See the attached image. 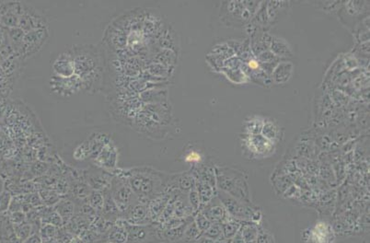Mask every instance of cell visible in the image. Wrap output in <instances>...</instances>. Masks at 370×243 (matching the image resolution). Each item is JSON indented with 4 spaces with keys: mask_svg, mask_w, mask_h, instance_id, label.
Segmentation results:
<instances>
[{
    "mask_svg": "<svg viewBox=\"0 0 370 243\" xmlns=\"http://www.w3.org/2000/svg\"><path fill=\"white\" fill-rule=\"evenodd\" d=\"M114 172L124 176L137 200L146 204L167 192L171 178V174H166L148 166L119 169Z\"/></svg>",
    "mask_w": 370,
    "mask_h": 243,
    "instance_id": "1",
    "label": "cell"
},
{
    "mask_svg": "<svg viewBox=\"0 0 370 243\" xmlns=\"http://www.w3.org/2000/svg\"><path fill=\"white\" fill-rule=\"evenodd\" d=\"M73 57L75 75L82 83L84 92H96L103 78L104 63L101 51L93 45H79L69 49Z\"/></svg>",
    "mask_w": 370,
    "mask_h": 243,
    "instance_id": "2",
    "label": "cell"
},
{
    "mask_svg": "<svg viewBox=\"0 0 370 243\" xmlns=\"http://www.w3.org/2000/svg\"><path fill=\"white\" fill-rule=\"evenodd\" d=\"M217 189L236 199L253 203L248 175L240 169L230 166H214Z\"/></svg>",
    "mask_w": 370,
    "mask_h": 243,
    "instance_id": "3",
    "label": "cell"
},
{
    "mask_svg": "<svg viewBox=\"0 0 370 243\" xmlns=\"http://www.w3.org/2000/svg\"><path fill=\"white\" fill-rule=\"evenodd\" d=\"M260 4L261 1H223L220 6V21L229 28H244Z\"/></svg>",
    "mask_w": 370,
    "mask_h": 243,
    "instance_id": "4",
    "label": "cell"
},
{
    "mask_svg": "<svg viewBox=\"0 0 370 243\" xmlns=\"http://www.w3.org/2000/svg\"><path fill=\"white\" fill-rule=\"evenodd\" d=\"M217 195L231 219L240 222H253L256 224L261 221L262 213L253 203L236 199L220 191H218Z\"/></svg>",
    "mask_w": 370,
    "mask_h": 243,
    "instance_id": "5",
    "label": "cell"
},
{
    "mask_svg": "<svg viewBox=\"0 0 370 243\" xmlns=\"http://www.w3.org/2000/svg\"><path fill=\"white\" fill-rule=\"evenodd\" d=\"M109 189L112 199L114 200L122 216L138 202L127 179L118 173L112 176Z\"/></svg>",
    "mask_w": 370,
    "mask_h": 243,
    "instance_id": "6",
    "label": "cell"
},
{
    "mask_svg": "<svg viewBox=\"0 0 370 243\" xmlns=\"http://www.w3.org/2000/svg\"><path fill=\"white\" fill-rule=\"evenodd\" d=\"M244 155L251 160H263L274 154L276 144L268 140L261 134L248 136L244 135L241 139Z\"/></svg>",
    "mask_w": 370,
    "mask_h": 243,
    "instance_id": "7",
    "label": "cell"
},
{
    "mask_svg": "<svg viewBox=\"0 0 370 243\" xmlns=\"http://www.w3.org/2000/svg\"><path fill=\"white\" fill-rule=\"evenodd\" d=\"M49 28L35 29L25 33L19 49L21 58L27 60L35 56V54L44 48L49 40Z\"/></svg>",
    "mask_w": 370,
    "mask_h": 243,
    "instance_id": "8",
    "label": "cell"
},
{
    "mask_svg": "<svg viewBox=\"0 0 370 243\" xmlns=\"http://www.w3.org/2000/svg\"><path fill=\"white\" fill-rule=\"evenodd\" d=\"M48 24L46 17L34 6L21 3V11L18 27L24 33L49 28Z\"/></svg>",
    "mask_w": 370,
    "mask_h": 243,
    "instance_id": "9",
    "label": "cell"
},
{
    "mask_svg": "<svg viewBox=\"0 0 370 243\" xmlns=\"http://www.w3.org/2000/svg\"><path fill=\"white\" fill-rule=\"evenodd\" d=\"M122 222L128 234L127 243H161L154 225H131L124 219Z\"/></svg>",
    "mask_w": 370,
    "mask_h": 243,
    "instance_id": "10",
    "label": "cell"
},
{
    "mask_svg": "<svg viewBox=\"0 0 370 243\" xmlns=\"http://www.w3.org/2000/svg\"><path fill=\"white\" fill-rule=\"evenodd\" d=\"M51 92L62 97H69L83 90L82 83L78 76L73 75L69 78H60L52 76L50 78Z\"/></svg>",
    "mask_w": 370,
    "mask_h": 243,
    "instance_id": "11",
    "label": "cell"
},
{
    "mask_svg": "<svg viewBox=\"0 0 370 243\" xmlns=\"http://www.w3.org/2000/svg\"><path fill=\"white\" fill-rule=\"evenodd\" d=\"M118 149L112 140L108 142L99 155L93 160L94 164L97 166L100 170L114 172L117 170L118 163Z\"/></svg>",
    "mask_w": 370,
    "mask_h": 243,
    "instance_id": "12",
    "label": "cell"
},
{
    "mask_svg": "<svg viewBox=\"0 0 370 243\" xmlns=\"http://www.w3.org/2000/svg\"><path fill=\"white\" fill-rule=\"evenodd\" d=\"M334 233L332 228L325 222L317 223L312 229L304 231V243H332Z\"/></svg>",
    "mask_w": 370,
    "mask_h": 243,
    "instance_id": "13",
    "label": "cell"
},
{
    "mask_svg": "<svg viewBox=\"0 0 370 243\" xmlns=\"http://www.w3.org/2000/svg\"><path fill=\"white\" fill-rule=\"evenodd\" d=\"M199 211L209 220L211 223H225L230 219L227 210L221 203L220 198L218 197V195L214 196V198L207 204L201 206Z\"/></svg>",
    "mask_w": 370,
    "mask_h": 243,
    "instance_id": "14",
    "label": "cell"
},
{
    "mask_svg": "<svg viewBox=\"0 0 370 243\" xmlns=\"http://www.w3.org/2000/svg\"><path fill=\"white\" fill-rule=\"evenodd\" d=\"M53 76L60 78H69L75 75L73 57L70 50H67L57 55L52 64Z\"/></svg>",
    "mask_w": 370,
    "mask_h": 243,
    "instance_id": "15",
    "label": "cell"
},
{
    "mask_svg": "<svg viewBox=\"0 0 370 243\" xmlns=\"http://www.w3.org/2000/svg\"><path fill=\"white\" fill-rule=\"evenodd\" d=\"M122 219H125L127 223L131 225L140 226V225L151 224L147 204L138 201L122 216Z\"/></svg>",
    "mask_w": 370,
    "mask_h": 243,
    "instance_id": "16",
    "label": "cell"
},
{
    "mask_svg": "<svg viewBox=\"0 0 370 243\" xmlns=\"http://www.w3.org/2000/svg\"><path fill=\"white\" fill-rule=\"evenodd\" d=\"M290 2L288 1H268L266 2L268 24L271 28L287 14Z\"/></svg>",
    "mask_w": 370,
    "mask_h": 243,
    "instance_id": "17",
    "label": "cell"
},
{
    "mask_svg": "<svg viewBox=\"0 0 370 243\" xmlns=\"http://www.w3.org/2000/svg\"><path fill=\"white\" fill-rule=\"evenodd\" d=\"M158 45L161 49L180 53V43L175 29H172L171 26L164 27L158 37Z\"/></svg>",
    "mask_w": 370,
    "mask_h": 243,
    "instance_id": "18",
    "label": "cell"
},
{
    "mask_svg": "<svg viewBox=\"0 0 370 243\" xmlns=\"http://www.w3.org/2000/svg\"><path fill=\"white\" fill-rule=\"evenodd\" d=\"M272 38L273 35L268 32H260L249 37L251 50L255 57L264 51L270 50Z\"/></svg>",
    "mask_w": 370,
    "mask_h": 243,
    "instance_id": "19",
    "label": "cell"
},
{
    "mask_svg": "<svg viewBox=\"0 0 370 243\" xmlns=\"http://www.w3.org/2000/svg\"><path fill=\"white\" fill-rule=\"evenodd\" d=\"M294 73V65L289 60L280 61L276 68H274L271 78L273 82L276 84H284L290 80Z\"/></svg>",
    "mask_w": 370,
    "mask_h": 243,
    "instance_id": "20",
    "label": "cell"
},
{
    "mask_svg": "<svg viewBox=\"0 0 370 243\" xmlns=\"http://www.w3.org/2000/svg\"><path fill=\"white\" fill-rule=\"evenodd\" d=\"M87 141L89 147V158L93 161L108 142L111 141V136L105 133H93Z\"/></svg>",
    "mask_w": 370,
    "mask_h": 243,
    "instance_id": "21",
    "label": "cell"
},
{
    "mask_svg": "<svg viewBox=\"0 0 370 243\" xmlns=\"http://www.w3.org/2000/svg\"><path fill=\"white\" fill-rule=\"evenodd\" d=\"M270 51L279 58L288 60L293 56V51L290 44L287 40L282 37L273 36L270 45Z\"/></svg>",
    "mask_w": 370,
    "mask_h": 243,
    "instance_id": "22",
    "label": "cell"
},
{
    "mask_svg": "<svg viewBox=\"0 0 370 243\" xmlns=\"http://www.w3.org/2000/svg\"><path fill=\"white\" fill-rule=\"evenodd\" d=\"M88 187L95 191H102L110 187L112 177L105 174V172H92L85 176Z\"/></svg>",
    "mask_w": 370,
    "mask_h": 243,
    "instance_id": "23",
    "label": "cell"
},
{
    "mask_svg": "<svg viewBox=\"0 0 370 243\" xmlns=\"http://www.w3.org/2000/svg\"><path fill=\"white\" fill-rule=\"evenodd\" d=\"M195 187L199 195L201 206L205 205L218 195V189L201 180H195Z\"/></svg>",
    "mask_w": 370,
    "mask_h": 243,
    "instance_id": "24",
    "label": "cell"
},
{
    "mask_svg": "<svg viewBox=\"0 0 370 243\" xmlns=\"http://www.w3.org/2000/svg\"><path fill=\"white\" fill-rule=\"evenodd\" d=\"M128 234L122 222V219H118L107 234V241L111 243H127Z\"/></svg>",
    "mask_w": 370,
    "mask_h": 243,
    "instance_id": "25",
    "label": "cell"
},
{
    "mask_svg": "<svg viewBox=\"0 0 370 243\" xmlns=\"http://www.w3.org/2000/svg\"><path fill=\"white\" fill-rule=\"evenodd\" d=\"M261 135L264 136L265 138H267L268 140L278 144L280 140L281 129L276 122L273 121L270 118H264V123H263Z\"/></svg>",
    "mask_w": 370,
    "mask_h": 243,
    "instance_id": "26",
    "label": "cell"
},
{
    "mask_svg": "<svg viewBox=\"0 0 370 243\" xmlns=\"http://www.w3.org/2000/svg\"><path fill=\"white\" fill-rule=\"evenodd\" d=\"M265 117L260 115H252L244 121V135L254 136L259 135L262 132Z\"/></svg>",
    "mask_w": 370,
    "mask_h": 243,
    "instance_id": "27",
    "label": "cell"
},
{
    "mask_svg": "<svg viewBox=\"0 0 370 243\" xmlns=\"http://www.w3.org/2000/svg\"><path fill=\"white\" fill-rule=\"evenodd\" d=\"M239 231L245 243H256L259 235L258 224L242 222Z\"/></svg>",
    "mask_w": 370,
    "mask_h": 243,
    "instance_id": "28",
    "label": "cell"
},
{
    "mask_svg": "<svg viewBox=\"0 0 370 243\" xmlns=\"http://www.w3.org/2000/svg\"><path fill=\"white\" fill-rule=\"evenodd\" d=\"M54 210L61 217L64 224L66 222L68 223L73 218L75 205H74L73 202H71L70 200H63V201H59L58 203L56 204Z\"/></svg>",
    "mask_w": 370,
    "mask_h": 243,
    "instance_id": "29",
    "label": "cell"
},
{
    "mask_svg": "<svg viewBox=\"0 0 370 243\" xmlns=\"http://www.w3.org/2000/svg\"><path fill=\"white\" fill-rule=\"evenodd\" d=\"M221 73L224 74L225 77L228 78L230 82L235 83V84H243V83L250 81L247 75L241 68H224L221 70Z\"/></svg>",
    "mask_w": 370,
    "mask_h": 243,
    "instance_id": "30",
    "label": "cell"
},
{
    "mask_svg": "<svg viewBox=\"0 0 370 243\" xmlns=\"http://www.w3.org/2000/svg\"><path fill=\"white\" fill-rule=\"evenodd\" d=\"M104 196L102 191L92 190L88 196V204L96 213L103 212Z\"/></svg>",
    "mask_w": 370,
    "mask_h": 243,
    "instance_id": "31",
    "label": "cell"
},
{
    "mask_svg": "<svg viewBox=\"0 0 370 243\" xmlns=\"http://www.w3.org/2000/svg\"><path fill=\"white\" fill-rule=\"evenodd\" d=\"M59 229L60 228H57L51 224H42L41 228H40L39 235L43 242L53 240V239H57Z\"/></svg>",
    "mask_w": 370,
    "mask_h": 243,
    "instance_id": "32",
    "label": "cell"
},
{
    "mask_svg": "<svg viewBox=\"0 0 370 243\" xmlns=\"http://www.w3.org/2000/svg\"><path fill=\"white\" fill-rule=\"evenodd\" d=\"M241 224L242 222L230 218L228 221L222 223V235L226 238H233L234 236L239 232Z\"/></svg>",
    "mask_w": 370,
    "mask_h": 243,
    "instance_id": "33",
    "label": "cell"
},
{
    "mask_svg": "<svg viewBox=\"0 0 370 243\" xmlns=\"http://www.w3.org/2000/svg\"><path fill=\"white\" fill-rule=\"evenodd\" d=\"M15 235L18 238L20 243H22L27 238H29L32 234L35 233L33 226L29 222L20 224V225H13Z\"/></svg>",
    "mask_w": 370,
    "mask_h": 243,
    "instance_id": "34",
    "label": "cell"
},
{
    "mask_svg": "<svg viewBox=\"0 0 370 243\" xmlns=\"http://www.w3.org/2000/svg\"><path fill=\"white\" fill-rule=\"evenodd\" d=\"M209 53L218 55L219 57L223 59L224 61H226L227 59L232 57L234 55H236L233 50L229 47L226 42L214 44Z\"/></svg>",
    "mask_w": 370,
    "mask_h": 243,
    "instance_id": "35",
    "label": "cell"
},
{
    "mask_svg": "<svg viewBox=\"0 0 370 243\" xmlns=\"http://www.w3.org/2000/svg\"><path fill=\"white\" fill-rule=\"evenodd\" d=\"M201 236H202L201 231H200L199 229H197L195 221L193 220V221H191L190 223L186 225L184 232H183V236H182V238H181V241L184 240L186 243L193 242V241L197 240Z\"/></svg>",
    "mask_w": 370,
    "mask_h": 243,
    "instance_id": "36",
    "label": "cell"
},
{
    "mask_svg": "<svg viewBox=\"0 0 370 243\" xmlns=\"http://www.w3.org/2000/svg\"><path fill=\"white\" fill-rule=\"evenodd\" d=\"M184 161L187 163H190L193 166L200 165L204 163V155L201 151L196 148H189L188 150L185 151Z\"/></svg>",
    "mask_w": 370,
    "mask_h": 243,
    "instance_id": "37",
    "label": "cell"
},
{
    "mask_svg": "<svg viewBox=\"0 0 370 243\" xmlns=\"http://www.w3.org/2000/svg\"><path fill=\"white\" fill-rule=\"evenodd\" d=\"M8 37L10 38L11 44L14 45L15 47L17 48V51L19 52V49L20 47V44L23 39V36H24L25 33L22 29L19 28V27H16V28H10L8 31Z\"/></svg>",
    "mask_w": 370,
    "mask_h": 243,
    "instance_id": "38",
    "label": "cell"
},
{
    "mask_svg": "<svg viewBox=\"0 0 370 243\" xmlns=\"http://www.w3.org/2000/svg\"><path fill=\"white\" fill-rule=\"evenodd\" d=\"M41 220L43 223L51 224L57 228H61L64 225L63 220L55 210L46 212L44 217L41 218Z\"/></svg>",
    "mask_w": 370,
    "mask_h": 243,
    "instance_id": "39",
    "label": "cell"
},
{
    "mask_svg": "<svg viewBox=\"0 0 370 243\" xmlns=\"http://www.w3.org/2000/svg\"><path fill=\"white\" fill-rule=\"evenodd\" d=\"M73 157L76 161H85L89 158V147L87 140L76 147L73 152Z\"/></svg>",
    "mask_w": 370,
    "mask_h": 243,
    "instance_id": "40",
    "label": "cell"
},
{
    "mask_svg": "<svg viewBox=\"0 0 370 243\" xmlns=\"http://www.w3.org/2000/svg\"><path fill=\"white\" fill-rule=\"evenodd\" d=\"M205 61L209 65L211 68L214 69L215 72L221 73V70L224 68L225 61L222 58L219 57L215 54L208 53L205 56Z\"/></svg>",
    "mask_w": 370,
    "mask_h": 243,
    "instance_id": "41",
    "label": "cell"
},
{
    "mask_svg": "<svg viewBox=\"0 0 370 243\" xmlns=\"http://www.w3.org/2000/svg\"><path fill=\"white\" fill-rule=\"evenodd\" d=\"M202 236H204L205 238H210V239H213V240H217L218 238L222 236V224H211L209 229L202 234Z\"/></svg>",
    "mask_w": 370,
    "mask_h": 243,
    "instance_id": "42",
    "label": "cell"
},
{
    "mask_svg": "<svg viewBox=\"0 0 370 243\" xmlns=\"http://www.w3.org/2000/svg\"><path fill=\"white\" fill-rule=\"evenodd\" d=\"M194 221H195L197 229H199L202 234L209 229V227L211 226V224H212L200 211H198L197 213H195Z\"/></svg>",
    "mask_w": 370,
    "mask_h": 243,
    "instance_id": "43",
    "label": "cell"
},
{
    "mask_svg": "<svg viewBox=\"0 0 370 243\" xmlns=\"http://www.w3.org/2000/svg\"><path fill=\"white\" fill-rule=\"evenodd\" d=\"M188 201H189L191 208L193 210V213H195V214L197 213L201 207V203H200L199 195H198L195 187L189 192Z\"/></svg>",
    "mask_w": 370,
    "mask_h": 243,
    "instance_id": "44",
    "label": "cell"
},
{
    "mask_svg": "<svg viewBox=\"0 0 370 243\" xmlns=\"http://www.w3.org/2000/svg\"><path fill=\"white\" fill-rule=\"evenodd\" d=\"M256 58L258 60L259 63H271V62H274V61L281 59L278 57L275 54H273L270 50L264 51L263 53L258 54L256 56Z\"/></svg>",
    "mask_w": 370,
    "mask_h": 243,
    "instance_id": "45",
    "label": "cell"
},
{
    "mask_svg": "<svg viewBox=\"0 0 370 243\" xmlns=\"http://www.w3.org/2000/svg\"><path fill=\"white\" fill-rule=\"evenodd\" d=\"M10 221L12 225H20V224L27 222V216L22 211L13 212L10 215Z\"/></svg>",
    "mask_w": 370,
    "mask_h": 243,
    "instance_id": "46",
    "label": "cell"
},
{
    "mask_svg": "<svg viewBox=\"0 0 370 243\" xmlns=\"http://www.w3.org/2000/svg\"><path fill=\"white\" fill-rule=\"evenodd\" d=\"M10 200H11V196H10V193L4 191L3 193L0 194V212L1 213L9 209Z\"/></svg>",
    "mask_w": 370,
    "mask_h": 243,
    "instance_id": "47",
    "label": "cell"
},
{
    "mask_svg": "<svg viewBox=\"0 0 370 243\" xmlns=\"http://www.w3.org/2000/svg\"><path fill=\"white\" fill-rule=\"evenodd\" d=\"M22 243H43V240L40 237L39 233H34Z\"/></svg>",
    "mask_w": 370,
    "mask_h": 243,
    "instance_id": "48",
    "label": "cell"
},
{
    "mask_svg": "<svg viewBox=\"0 0 370 243\" xmlns=\"http://www.w3.org/2000/svg\"><path fill=\"white\" fill-rule=\"evenodd\" d=\"M64 243H82V239L77 235H72L70 238H68Z\"/></svg>",
    "mask_w": 370,
    "mask_h": 243,
    "instance_id": "49",
    "label": "cell"
},
{
    "mask_svg": "<svg viewBox=\"0 0 370 243\" xmlns=\"http://www.w3.org/2000/svg\"><path fill=\"white\" fill-rule=\"evenodd\" d=\"M232 243H245L243 238H242V236L240 234V231H239L238 233L234 236V238H232Z\"/></svg>",
    "mask_w": 370,
    "mask_h": 243,
    "instance_id": "50",
    "label": "cell"
},
{
    "mask_svg": "<svg viewBox=\"0 0 370 243\" xmlns=\"http://www.w3.org/2000/svg\"><path fill=\"white\" fill-rule=\"evenodd\" d=\"M190 243H214V240H213V239H210V238H205L204 236H201L197 240H195V241H193V242Z\"/></svg>",
    "mask_w": 370,
    "mask_h": 243,
    "instance_id": "51",
    "label": "cell"
},
{
    "mask_svg": "<svg viewBox=\"0 0 370 243\" xmlns=\"http://www.w3.org/2000/svg\"><path fill=\"white\" fill-rule=\"evenodd\" d=\"M214 243H232V238H228L224 237L223 235L218 238L217 240H214Z\"/></svg>",
    "mask_w": 370,
    "mask_h": 243,
    "instance_id": "52",
    "label": "cell"
},
{
    "mask_svg": "<svg viewBox=\"0 0 370 243\" xmlns=\"http://www.w3.org/2000/svg\"><path fill=\"white\" fill-rule=\"evenodd\" d=\"M43 243H61L58 239H53V240H49V241H44Z\"/></svg>",
    "mask_w": 370,
    "mask_h": 243,
    "instance_id": "53",
    "label": "cell"
},
{
    "mask_svg": "<svg viewBox=\"0 0 370 243\" xmlns=\"http://www.w3.org/2000/svg\"><path fill=\"white\" fill-rule=\"evenodd\" d=\"M105 243H111V242H109V241H106V242H105Z\"/></svg>",
    "mask_w": 370,
    "mask_h": 243,
    "instance_id": "54",
    "label": "cell"
},
{
    "mask_svg": "<svg viewBox=\"0 0 370 243\" xmlns=\"http://www.w3.org/2000/svg\"><path fill=\"white\" fill-rule=\"evenodd\" d=\"M82 243H85V242H83V241H82Z\"/></svg>",
    "mask_w": 370,
    "mask_h": 243,
    "instance_id": "55",
    "label": "cell"
}]
</instances>
